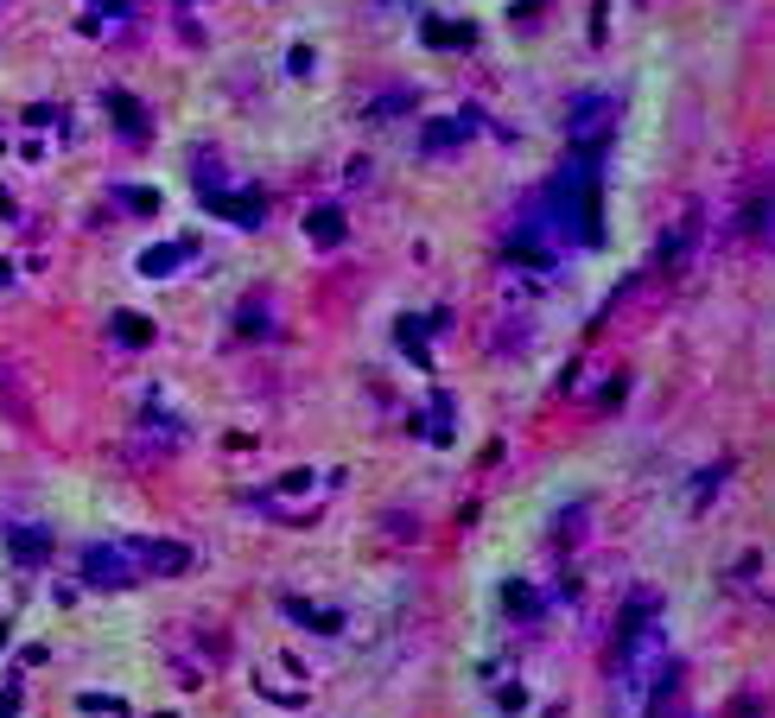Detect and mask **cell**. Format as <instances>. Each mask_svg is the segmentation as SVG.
Segmentation results:
<instances>
[{"instance_id": "44dd1931", "label": "cell", "mask_w": 775, "mask_h": 718, "mask_svg": "<svg viewBox=\"0 0 775 718\" xmlns=\"http://www.w3.org/2000/svg\"><path fill=\"white\" fill-rule=\"evenodd\" d=\"M102 7H109V13H128V0H102Z\"/></svg>"}, {"instance_id": "8992f818", "label": "cell", "mask_w": 775, "mask_h": 718, "mask_svg": "<svg viewBox=\"0 0 775 718\" xmlns=\"http://www.w3.org/2000/svg\"><path fill=\"white\" fill-rule=\"evenodd\" d=\"M83 585H134L128 547H89L83 553Z\"/></svg>"}, {"instance_id": "8fae6325", "label": "cell", "mask_w": 775, "mask_h": 718, "mask_svg": "<svg viewBox=\"0 0 775 718\" xmlns=\"http://www.w3.org/2000/svg\"><path fill=\"white\" fill-rule=\"evenodd\" d=\"M458 141H471V121H433V127L420 134L426 153H445V147H458Z\"/></svg>"}, {"instance_id": "e0dca14e", "label": "cell", "mask_w": 775, "mask_h": 718, "mask_svg": "<svg viewBox=\"0 0 775 718\" xmlns=\"http://www.w3.org/2000/svg\"><path fill=\"white\" fill-rule=\"evenodd\" d=\"M502 605L521 610V617H534V592H528V585H509V592H502Z\"/></svg>"}, {"instance_id": "6da1fadb", "label": "cell", "mask_w": 775, "mask_h": 718, "mask_svg": "<svg viewBox=\"0 0 775 718\" xmlns=\"http://www.w3.org/2000/svg\"><path fill=\"white\" fill-rule=\"evenodd\" d=\"M674 686V661H667V636L649 617V598H635L617 630V668H610V718H649Z\"/></svg>"}, {"instance_id": "5b68a950", "label": "cell", "mask_w": 775, "mask_h": 718, "mask_svg": "<svg viewBox=\"0 0 775 718\" xmlns=\"http://www.w3.org/2000/svg\"><path fill=\"white\" fill-rule=\"evenodd\" d=\"M204 204L217 210L222 223H242V229H255L261 217H267V204H261V191H222V185H210V191H204Z\"/></svg>"}, {"instance_id": "52a82bcc", "label": "cell", "mask_w": 775, "mask_h": 718, "mask_svg": "<svg viewBox=\"0 0 775 718\" xmlns=\"http://www.w3.org/2000/svg\"><path fill=\"white\" fill-rule=\"evenodd\" d=\"M7 553H13L20 567H45V553H51V534H45V528H7Z\"/></svg>"}, {"instance_id": "5bb4252c", "label": "cell", "mask_w": 775, "mask_h": 718, "mask_svg": "<svg viewBox=\"0 0 775 718\" xmlns=\"http://www.w3.org/2000/svg\"><path fill=\"white\" fill-rule=\"evenodd\" d=\"M114 197H121V204H134L141 217H147V210H166V197H159L153 185H114Z\"/></svg>"}, {"instance_id": "ba28073f", "label": "cell", "mask_w": 775, "mask_h": 718, "mask_svg": "<svg viewBox=\"0 0 775 718\" xmlns=\"http://www.w3.org/2000/svg\"><path fill=\"white\" fill-rule=\"evenodd\" d=\"M305 235H312L318 248H337V242H343V210H337V204H318V210L305 217Z\"/></svg>"}, {"instance_id": "7a4b0ae2", "label": "cell", "mask_w": 775, "mask_h": 718, "mask_svg": "<svg viewBox=\"0 0 775 718\" xmlns=\"http://www.w3.org/2000/svg\"><path fill=\"white\" fill-rule=\"evenodd\" d=\"M597 159L604 153H572L559 166V179L547 185V204L534 217L554 242H597L604 235V223H597Z\"/></svg>"}, {"instance_id": "7402d4cb", "label": "cell", "mask_w": 775, "mask_h": 718, "mask_svg": "<svg viewBox=\"0 0 775 718\" xmlns=\"http://www.w3.org/2000/svg\"><path fill=\"white\" fill-rule=\"evenodd\" d=\"M0 648H7V630H0Z\"/></svg>"}, {"instance_id": "30bf717a", "label": "cell", "mask_w": 775, "mask_h": 718, "mask_svg": "<svg viewBox=\"0 0 775 718\" xmlns=\"http://www.w3.org/2000/svg\"><path fill=\"white\" fill-rule=\"evenodd\" d=\"M109 114H114V127H121L128 141H147V114H141V102H134L128 89H114L109 96Z\"/></svg>"}, {"instance_id": "7c38bea8", "label": "cell", "mask_w": 775, "mask_h": 718, "mask_svg": "<svg viewBox=\"0 0 775 718\" xmlns=\"http://www.w3.org/2000/svg\"><path fill=\"white\" fill-rule=\"evenodd\" d=\"M287 610H293V623L318 630V636H337V630H343V617H337V610H312V605H287Z\"/></svg>"}, {"instance_id": "277c9868", "label": "cell", "mask_w": 775, "mask_h": 718, "mask_svg": "<svg viewBox=\"0 0 775 718\" xmlns=\"http://www.w3.org/2000/svg\"><path fill=\"white\" fill-rule=\"evenodd\" d=\"M121 547H128V560H141L147 572H166V579L191 572V547H179V540H121Z\"/></svg>"}, {"instance_id": "9c48e42d", "label": "cell", "mask_w": 775, "mask_h": 718, "mask_svg": "<svg viewBox=\"0 0 775 718\" xmlns=\"http://www.w3.org/2000/svg\"><path fill=\"white\" fill-rule=\"evenodd\" d=\"M185 255H191V242H159V248L141 255V273H147V280H166V273H179Z\"/></svg>"}, {"instance_id": "3957f363", "label": "cell", "mask_w": 775, "mask_h": 718, "mask_svg": "<svg viewBox=\"0 0 775 718\" xmlns=\"http://www.w3.org/2000/svg\"><path fill=\"white\" fill-rule=\"evenodd\" d=\"M617 134V102L610 96H579L566 114V141L572 153H604V141Z\"/></svg>"}, {"instance_id": "ffe728a7", "label": "cell", "mask_w": 775, "mask_h": 718, "mask_svg": "<svg viewBox=\"0 0 775 718\" xmlns=\"http://www.w3.org/2000/svg\"><path fill=\"white\" fill-rule=\"evenodd\" d=\"M13 713H20V693L7 686V693H0V718H13Z\"/></svg>"}, {"instance_id": "ac0fdd59", "label": "cell", "mask_w": 775, "mask_h": 718, "mask_svg": "<svg viewBox=\"0 0 775 718\" xmlns=\"http://www.w3.org/2000/svg\"><path fill=\"white\" fill-rule=\"evenodd\" d=\"M312 64H318V58H312V45H293V58H287V71H293V76H305V71H312Z\"/></svg>"}, {"instance_id": "9a60e30c", "label": "cell", "mask_w": 775, "mask_h": 718, "mask_svg": "<svg viewBox=\"0 0 775 718\" xmlns=\"http://www.w3.org/2000/svg\"><path fill=\"white\" fill-rule=\"evenodd\" d=\"M420 33H426V45H471V26H445V20H426Z\"/></svg>"}, {"instance_id": "4fadbf2b", "label": "cell", "mask_w": 775, "mask_h": 718, "mask_svg": "<svg viewBox=\"0 0 775 718\" xmlns=\"http://www.w3.org/2000/svg\"><path fill=\"white\" fill-rule=\"evenodd\" d=\"M114 338L128 343V350H141V343H153V325L134 318V312H114Z\"/></svg>"}, {"instance_id": "d6986e66", "label": "cell", "mask_w": 775, "mask_h": 718, "mask_svg": "<svg viewBox=\"0 0 775 718\" xmlns=\"http://www.w3.org/2000/svg\"><path fill=\"white\" fill-rule=\"evenodd\" d=\"M76 706H83V713H121V699H102V693H83Z\"/></svg>"}, {"instance_id": "2e32d148", "label": "cell", "mask_w": 775, "mask_h": 718, "mask_svg": "<svg viewBox=\"0 0 775 718\" xmlns=\"http://www.w3.org/2000/svg\"><path fill=\"white\" fill-rule=\"evenodd\" d=\"M395 338H401V350H413V363H426V331H420L413 318H401V331H395Z\"/></svg>"}]
</instances>
